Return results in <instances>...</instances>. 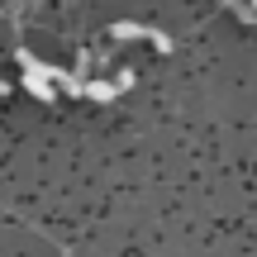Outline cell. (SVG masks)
Instances as JSON below:
<instances>
[{"mask_svg":"<svg viewBox=\"0 0 257 257\" xmlns=\"http://www.w3.org/2000/svg\"><path fill=\"white\" fill-rule=\"evenodd\" d=\"M86 100H114V95H119V91H114V81H86Z\"/></svg>","mask_w":257,"mask_h":257,"instance_id":"obj_2","label":"cell"},{"mask_svg":"<svg viewBox=\"0 0 257 257\" xmlns=\"http://www.w3.org/2000/svg\"><path fill=\"white\" fill-rule=\"evenodd\" d=\"M24 91L34 95V100H57V91L48 81H38V76H24Z\"/></svg>","mask_w":257,"mask_h":257,"instance_id":"obj_3","label":"cell"},{"mask_svg":"<svg viewBox=\"0 0 257 257\" xmlns=\"http://www.w3.org/2000/svg\"><path fill=\"white\" fill-rule=\"evenodd\" d=\"M243 5H248V10H252V15H257V0H243Z\"/></svg>","mask_w":257,"mask_h":257,"instance_id":"obj_4","label":"cell"},{"mask_svg":"<svg viewBox=\"0 0 257 257\" xmlns=\"http://www.w3.org/2000/svg\"><path fill=\"white\" fill-rule=\"evenodd\" d=\"M114 38H148L153 48H162V53H172V38L162 34V29H153V24H134V19H119V24L110 29Z\"/></svg>","mask_w":257,"mask_h":257,"instance_id":"obj_1","label":"cell"},{"mask_svg":"<svg viewBox=\"0 0 257 257\" xmlns=\"http://www.w3.org/2000/svg\"><path fill=\"white\" fill-rule=\"evenodd\" d=\"M0 95H10V86H5V81H0Z\"/></svg>","mask_w":257,"mask_h":257,"instance_id":"obj_5","label":"cell"}]
</instances>
